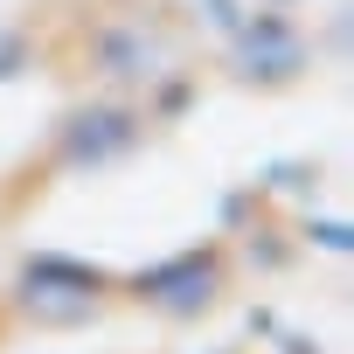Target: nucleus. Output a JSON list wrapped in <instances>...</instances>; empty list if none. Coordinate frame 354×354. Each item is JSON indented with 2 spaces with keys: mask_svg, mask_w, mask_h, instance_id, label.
<instances>
[{
  "mask_svg": "<svg viewBox=\"0 0 354 354\" xmlns=\"http://www.w3.org/2000/svg\"><path fill=\"white\" fill-rule=\"evenodd\" d=\"M139 139V125H132V111H111V104H97V111H77V118H63V160H111V153H125Z\"/></svg>",
  "mask_w": 354,
  "mask_h": 354,
  "instance_id": "nucleus-4",
  "label": "nucleus"
},
{
  "mask_svg": "<svg viewBox=\"0 0 354 354\" xmlns=\"http://www.w3.org/2000/svg\"><path fill=\"white\" fill-rule=\"evenodd\" d=\"M271 8H285V0H271Z\"/></svg>",
  "mask_w": 354,
  "mask_h": 354,
  "instance_id": "nucleus-6",
  "label": "nucleus"
},
{
  "mask_svg": "<svg viewBox=\"0 0 354 354\" xmlns=\"http://www.w3.org/2000/svg\"><path fill=\"white\" fill-rule=\"evenodd\" d=\"M21 306H28L35 319H49V326H77V319H91V313H97V285H91L77 264H56V257H49V278H42V264L28 271Z\"/></svg>",
  "mask_w": 354,
  "mask_h": 354,
  "instance_id": "nucleus-3",
  "label": "nucleus"
},
{
  "mask_svg": "<svg viewBox=\"0 0 354 354\" xmlns=\"http://www.w3.org/2000/svg\"><path fill=\"white\" fill-rule=\"evenodd\" d=\"M91 70L111 84H160L174 70V42L146 21H104L91 35Z\"/></svg>",
  "mask_w": 354,
  "mask_h": 354,
  "instance_id": "nucleus-2",
  "label": "nucleus"
},
{
  "mask_svg": "<svg viewBox=\"0 0 354 354\" xmlns=\"http://www.w3.org/2000/svg\"><path fill=\"white\" fill-rule=\"evenodd\" d=\"M306 63H313L306 28H299L292 15H278V8L250 15V21L230 35V70H236L243 84H292Z\"/></svg>",
  "mask_w": 354,
  "mask_h": 354,
  "instance_id": "nucleus-1",
  "label": "nucleus"
},
{
  "mask_svg": "<svg viewBox=\"0 0 354 354\" xmlns=\"http://www.w3.org/2000/svg\"><path fill=\"white\" fill-rule=\"evenodd\" d=\"M188 8L202 15V28H216V35H236V28L257 15V0H188Z\"/></svg>",
  "mask_w": 354,
  "mask_h": 354,
  "instance_id": "nucleus-5",
  "label": "nucleus"
}]
</instances>
